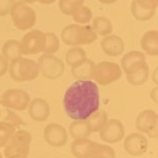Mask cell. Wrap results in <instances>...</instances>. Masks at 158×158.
Returning a JSON list of instances; mask_svg holds the SVG:
<instances>
[{
  "label": "cell",
  "mask_w": 158,
  "mask_h": 158,
  "mask_svg": "<svg viewBox=\"0 0 158 158\" xmlns=\"http://www.w3.org/2000/svg\"><path fill=\"white\" fill-rule=\"evenodd\" d=\"M99 106L98 86L91 79L74 81L64 93V110L73 121L88 118L99 110Z\"/></svg>",
  "instance_id": "obj_1"
},
{
  "label": "cell",
  "mask_w": 158,
  "mask_h": 158,
  "mask_svg": "<svg viewBox=\"0 0 158 158\" xmlns=\"http://www.w3.org/2000/svg\"><path fill=\"white\" fill-rule=\"evenodd\" d=\"M61 40L70 47L90 45L98 40V35L89 24H69L63 28Z\"/></svg>",
  "instance_id": "obj_2"
},
{
  "label": "cell",
  "mask_w": 158,
  "mask_h": 158,
  "mask_svg": "<svg viewBox=\"0 0 158 158\" xmlns=\"http://www.w3.org/2000/svg\"><path fill=\"white\" fill-rule=\"evenodd\" d=\"M31 134L27 130H15L3 147V156L4 158H27L31 152Z\"/></svg>",
  "instance_id": "obj_3"
},
{
  "label": "cell",
  "mask_w": 158,
  "mask_h": 158,
  "mask_svg": "<svg viewBox=\"0 0 158 158\" xmlns=\"http://www.w3.org/2000/svg\"><path fill=\"white\" fill-rule=\"evenodd\" d=\"M8 72L12 80L16 82H26L35 80L40 75V69L35 61L21 57L10 62Z\"/></svg>",
  "instance_id": "obj_4"
},
{
  "label": "cell",
  "mask_w": 158,
  "mask_h": 158,
  "mask_svg": "<svg viewBox=\"0 0 158 158\" xmlns=\"http://www.w3.org/2000/svg\"><path fill=\"white\" fill-rule=\"evenodd\" d=\"M123 71L121 66L116 62L102 61L99 63H94L91 71V80L96 84L106 86L118 81L122 77Z\"/></svg>",
  "instance_id": "obj_5"
},
{
  "label": "cell",
  "mask_w": 158,
  "mask_h": 158,
  "mask_svg": "<svg viewBox=\"0 0 158 158\" xmlns=\"http://www.w3.org/2000/svg\"><path fill=\"white\" fill-rule=\"evenodd\" d=\"M11 20L17 30L28 31L35 24L37 14L35 10L27 4L20 1H16L10 10Z\"/></svg>",
  "instance_id": "obj_6"
},
{
  "label": "cell",
  "mask_w": 158,
  "mask_h": 158,
  "mask_svg": "<svg viewBox=\"0 0 158 158\" xmlns=\"http://www.w3.org/2000/svg\"><path fill=\"white\" fill-rule=\"evenodd\" d=\"M31 102L30 94L19 88L7 89L0 95V106L7 110L23 112L27 110Z\"/></svg>",
  "instance_id": "obj_7"
},
{
  "label": "cell",
  "mask_w": 158,
  "mask_h": 158,
  "mask_svg": "<svg viewBox=\"0 0 158 158\" xmlns=\"http://www.w3.org/2000/svg\"><path fill=\"white\" fill-rule=\"evenodd\" d=\"M38 65L40 69V74L45 78L57 79L62 76L65 71L64 62L54 54H43L39 57Z\"/></svg>",
  "instance_id": "obj_8"
},
{
  "label": "cell",
  "mask_w": 158,
  "mask_h": 158,
  "mask_svg": "<svg viewBox=\"0 0 158 158\" xmlns=\"http://www.w3.org/2000/svg\"><path fill=\"white\" fill-rule=\"evenodd\" d=\"M20 47L23 55H37L43 53L46 44V33L40 30H31L21 39Z\"/></svg>",
  "instance_id": "obj_9"
},
{
  "label": "cell",
  "mask_w": 158,
  "mask_h": 158,
  "mask_svg": "<svg viewBox=\"0 0 158 158\" xmlns=\"http://www.w3.org/2000/svg\"><path fill=\"white\" fill-rule=\"evenodd\" d=\"M99 138L107 144H116L125 137V127L118 118H107L106 125L99 132Z\"/></svg>",
  "instance_id": "obj_10"
},
{
  "label": "cell",
  "mask_w": 158,
  "mask_h": 158,
  "mask_svg": "<svg viewBox=\"0 0 158 158\" xmlns=\"http://www.w3.org/2000/svg\"><path fill=\"white\" fill-rule=\"evenodd\" d=\"M45 141L50 146L59 148L65 146L68 141V132L62 125L57 123L48 124L43 132Z\"/></svg>",
  "instance_id": "obj_11"
},
{
  "label": "cell",
  "mask_w": 158,
  "mask_h": 158,
  "mask_svg": "<svg viewBox=\"0 0 158 158\" xmlns=\"http://www.w3.org/2000/svg\"><path fill=\"white\" fill-rule=\"evenodd\" d=\"M124 149L132 156H141L148 150V140L142 133H131L124 137Z\"/></svg>",
  "instance_id": "obj_12"
},
{
  "label": "cell",
  "mask_w": 158,
  "mask_h": 158,
  "mask_svg": "<svg viewBox=\"0 0 158 158\" xmlns=\"http://www.w3.org/2000/svg\"><path fill=\"white\" fill-rule=\"evenodd\" d=\"M136 129L142 134H148L158 129V114L153 110H144L138 114L135 122Z\"/></svg>",
  "instance_id": "obj_13"
},
{
  "label": "cell",
  "mask_w": 158,
  "mask_h": 158,
  "mask_svg": "<svg viewBox=\"0 0 158 158\" xmlns=\"http://www.w3.org/2000/svg\"><path fill=\"white\" fill-rule=\"evenodd\" d=\"M102 51L110 57H118L123 54L125 50V42L117 35H109L103 37L100 42Z\"/></svg>",
  "instance_id": "obj_14"
},
{
  "label": "cell",
  "mask_w": 158,
  "mask_h": 158,
  "mask_svg": "<svg viewBox=\"0 0 158 158\" xmlns=\"http://www.w3.org/2000/svg\"><path fill=\"white\" fill-rule=\"evenodd\" d=\"M28 114L35 122H44L50 116V109L49 102L46 99L38 98L33 100H31L28 105Z\"/></svg>",
  "instance_id": "obj_15"
},
{
  "label": "cell",
  "mask_w": 158,
  "mask_h": 158,
  "mask_svg": "<svg viewBox=\"0 0 158 158\" xmlns=\"http://www.w3.org/2000/svg\"><path fill=\"white\" fill-rule=\"evenodd\" d=\"M149 66L147 65L146 62L140 63L139 65L135 66L133 69H131L127 75V81L131 85L140 86L145 84L149 78Z\"/></svg>",
  "instance_id": "obj_16"
},
{
  "label": "cell",
  "mask_w": 158,
  "mask_h": 158,
  "mask_svg": "<svg viewBox=\"0 0 158 158\" xmlns=\"http://www.w3.org/2000/svg\"><path fill=\"white\" fill-rule=\"evenodd\" d=\"M140 46L144 54L149 56L158 55V31L156 30L147 31L140 40Z\"/></svg>",
  "instance_id": "obj_17"
},
{
  "label": "cell",
  "mask_w": 158,
  "mask_h": 158,
  "mask_svg": "<svg viewBox=\"0 0 158 158\" xmlns=\"http://www.w3.org/2000/svg\"><path fill=\"white\" fill-rule=\"evenodd\" d=\"M142 62H146L145 54L141 51H131L124 55L121 60L120 66L122 68V71L127 74L131 69Z\"/></svg>",
  "instance_id": "obj_18"
},
{
  "label": "cell",
  "mask_w": 158,
  "mask_h": 158,
  "mask_svg": "<svg viewBox=\"0 0 158 158\" xmlns=\"http://www.w3.org/2000/svg\"><path fill=\"white\" fill-rule=\"evenodd\" d=\"M91 133L90 125L87 120L73 121L69 126V134L73 140L89 138Z\"/></svg>",
  "instance_id": "obj_19"
},
{
  "label": "cell",
  "mask_w": 158,
  "mask_h": 158,
  "mask_svg": "<svg viewBox=\"0 0 158 158\" xmlns=\"http://www.w3.org/2000/svg\"><path fill=\"white\" fill-rule=\"evenodd\" d=\"M85 158H116V152L110 145L92 141Z\"/></svg>",
  "instance_id": "obj_20"
},
{
  "label": "cell",
  "mask_w": 158,
  "mask_h": 158,
  "mask_svg": "<svg viewBox=\"0 0 158 158\" xmlns=\"http://www.w3.org/2000/svg\"><path fill=\"white\" fill-rule=\"evenodd\" d=\"M1 52H2L1 55L4 56L9 62H12V61H15L23 57L20 43H19V41L14 40V39L7 40L2 46Z\"/></svg>",
  "instance_id": "obj_21"
},
{
  "label": "cell",
  "mask_w": 158,
  "mask_h": 158,
  "mask_svg": "<svg viewBox=\"0 0 158 158\" xmlns=\"http://www.w3.org/2000/svg\"><path fill=\"white\" fill-rule=\"evenodd\" d=\"M94 65V62L92 60L86 58L82 62L75 66L71 67V72H72L73 77L76 80H84V79L91 78V71L92 67Z\"/></svg>",
  "instance_id": "obj_22"
},
{
  "label": "cell",
  "mask_w": 158,
  "mask_h": 158,
  "mask_svg": "<svg viewBox=\"0 0 158 158\" xmlns=\"http://www.w3.org/2000/svg\"><path fill=\"white\" fill-rule=\"evenodd\" d=\"M93 31L96 35L106 37L113 33V23L109 19L105 16H98L93 19L90 24Z\"/></svg>",
  "instance_id": "obj_23"
},
{
  "label": "cell",
  "mask_w": 158,
  "mask_h": 158,
  "mask_svg": "<svg viewBox=\"0 0 158 158\" xmlns=\"http://www.w3.org/2000/svg\"><path fill=\"white\" fill-rule=\"evenodd\" d=\"M131 13L134 16V19L138 21H148L153 19L155 15L156 10L153 9H147L139 5L136 0H133L131 2Z\"/></svg>",
  "instance_id": "obj_24"
},
{
  "label": "cell",
  "mask_w": 158,
  "mask_h": 158,
  "mask_svg": "<svg viewBox=\"0 0 158 158\" xmlns=\"http://www.w3.org/2000/svg\"><path fill=\"white\" fill-rule=\"evenodd\" d=\"M107 118H107V114L106 110H98L94 114H92L88 118H86V120L88 121L89 125H90L91 132L98 133L103 128V126L106 125Z\"/></svg>",
  "instance_id": "obj_25"
},
{
  "label": "cell",
  "mask_w": 158,
  "mask_h": 158,
  "mask_svg": "<svg viewBox=\"0 0 158 158\" xmlns=\"http://www.w3.org/2000/svg\"><path fill=\"white\" fill-rule=\"evenodd\" d=\"M92 140L89 138L73 140L71 144V153L75 158H85Z\"/></svg>",
  "instance_id": "obj_26"
},
{
  "label": "cell",
  "mask_w": 158,
  "mask_h": 158,
  "mask_svg": "<svg viewBox=\"0 0 158 158\" xmlns=\"http://www.w3.org/2000/svg\"><path fill=\"white\" fill-rule=\"evenodd\" d=\"M86 58H87V57H86V52L80 46L71 47L65 55L66 63L68 65H70L71 67L77 65V64L82 62V61L85 60Z\"/></svg>",
  "instance_id": "obj_27"
},
{
  "label": "cell",
  "mask_w": 158,
  "mask_h": 158,
  "mask_svg": "<svg viewBox=\"0 0 158 158\" xmlns=\"http://www.w3.org/2000/svg\"><path fill=\"white\" fill-rule=\"evenodd\" d=\"M72 19L77 24H88L92 20V11L88 6L84 4L80 6L72 15Z\"/></svg>",
  "instance_id": "obj_28"
},
{
  "label": "cell",
  "mask_w": 158,
  "mask_h": 158,
  "mask_svg": "<svg viewBox=\"0 0 158 158\" xmlns=\"http://www.w3.org/2000/svg\"><path fill=\"white\" fill-rule=\"evenodd\" d=\"M85 0H59V9L63 14L71 16L80 6L84 4Z\"/></svg>",
  "instance_id": "obj_29"
},
{
  "label": "cell",
  "mask_w": 158,
  "mask_h": 158,
  "mask_svg": "<svg viewBox=\"0 0 158 158\" xmlns=\"http://www.w3.org/2000/svg\"><path fill=\"white\" fill-rule=\"evenodd\" d=\"M16 128L11 124L4 121L0 122V148H2L7 144V142L11 138Z\"/></svg>",
  "instance_id": "obj_30"
},
{
  "label": "cell",
  "mask_w": 158,
  "mask_h": 158,
  "mask_svg": "<svg viewBox=\"0 0 158 158\" xmlns=\"http://www.w3.org/2000/svg\"><path fill=\"white\" fill-rule=\"evenodd\" d=\"M60 48V40L54 33H46V44L44 52L45 54H55Z\"/></svg>",
  "instance_id": "obj_31"
},
{
  "label": "cell",
  "mask_w": 158,
  "mask_h": 158,
  "mask_svg": "<svg viewBox=\"0 0 158 158\" xmlns=\"http://www.w3.org/2000/svg\"><path fill=\"white\" fill-rule=\"evenodd\" d=\"M3 121L11 124L15 128H19V127H20V126L24 125V122H23V118H21L19 114L12 110H7V116L4 118V120Z\"/></svg>",
  "instance_id": "obj_32"
},
{
  "label": "cell",
  "mask_w": 158,
  "mask_h": 158,
  "mask_svg": "<svg viewBox=\"0 0 158 158\" xmlns=\"http://www.w3.org/2000/svg\"><path fill=\"white\" fill-rule=\"evenodd\" d=\"M16 1L17 0H0V16L8 15Z\"/></svg>",
  "instance_id": "obj_33"
},
{
  "label": "cell",
  "mask_w": 158,
  "mask_h": 158,
  "mask_svg": "<svg viewBox=\"0 0 158 158\" xmlns=\"http://www.w3.org/2000/svg\"><path fill=\"white\" fill-rule=\"evenodd\" d=\"M136 2L147 9L156 10L158 6V0H136Z\"/></svg>",
  "instance_id": "obj_34"
},
{
  "label": "cell",
  "mask_w": 158,
  "mask_h": 158,
  "mask_svg": "<svg viewBox=\"0 0 158 158\" xmlns=\"http://www.w3.org/2000/svg\"><path fill=\"white\" fill-rule=\"evenodd\" d=\"M8 68H9V61L4 56L0 55V77L4 76L8 72Z\"/></svg>",
  "instance_id": "obj_35"
},
{
  "label": "cell",
  "mask_w": 158,
  "mask_h": 158,
  "mask_svg": "<svg viewBox=\"0 0 158 158\" xmlns=\"http://www.w3.org/2000/svg\"><path fill=\"white\" fill-rule=\"evenodd\" d=\"M150 98L155 103L158 102V86H155V87L150 91Z\"/></svg>",
  "instance_id": "obj_36"
},
{
  "label": "cell",
  "mask_w": 158,
  "mask_h": 158,
  "mask_svg": "<svg viewBox=\"0 0 158 158\" xmlns=\"http://www.w3.org/2000/svg\"><path fill=\"white\" fill-rule=\"evenodd\" d=\"M157 74H158V67H156L155 69L153 70V72H152V75H151V79H152V81L155 83L156 85L158 84V78H157Z\"/></svg>",
  "instance_id": "obj_37"
},
{
  "label": "cell",
  "mask_w": 158,
  "mask_h": 158,
  "mask_svg": "<svg viewBox=\"0 0 158 158\" xmlns=\"http://www.w3.org/2000/svg\"><path fill=\"white\" fill-rule=\"evenodd\" d=\"M98 1L102 3V4H114V3H116L118 0H98Z\"/></svg>",
  "instance_id": "obj_38"
},
{
  "label": "cell",
  "mask_w": 158,
  "mask_h": 158,
  "mask_svg": "<svg viewBox=\"0 0 158 158\" xmlns=\"http://www.w3.org/2000/svg\"><path fill=\"white\" fill-rule=\"evenodd\" d=\"M56 0H39V2H41L42 4H52Z\"/></svg>",
  "instance_id": "obj_39"
},
{
  "label": "cell",
  "mask_w": 158,
  "mask_h": 158,
  "mask_svg": "<svg viewBox=\"0 0 158 158\" xmlns=\"http://www.w3.org/2000/svg\"><path fill=\"white\" fill-rule=\"evenodd\" d=\"M19 1L26 3V4H33V3L39 1V0H19Z\"/></svg>",
  "instance_id": "obj_40"
},
{
  "label": "cell",
  "mask_w": 158,
  "mask_h": 158,
  "mask_svg": "<svg viewBox=\"0 0 158 158\" xmlns=\"http://www.w3.org/2000/svg\"><path fill=\"white\" fill-rule=\"evenodd\" d=\"M0 158H4V156H3V153L0 151Z\"/></svg>",
  "instance_id": "obj_41"
},
{
  "label": "cell",
  "mask_w": 158,
  "mask_h": 158,
  "mask_svg": "<svg viewBox=\"0 0 158 158\" xmlns=\"http://www.w3.org/2000/svg\"><path fill=\"white\" fill-rule=\"evenodd\" d=\"M0 114H1V110H0Z\"/></svg>",
  "instance_id": "obj_42"
}]
</instances>
